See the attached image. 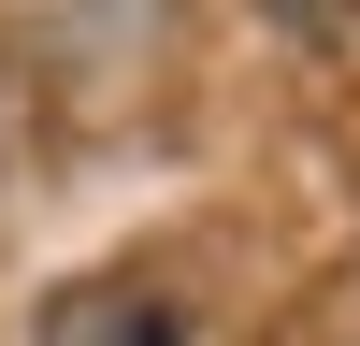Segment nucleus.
<instances>
[{"mask_svg": "<svg viewBox=\"0 0 360 346\" xmlns=\"http://www.w3.org/2000/svg\"><path fill=\"white\" fill-rule=\"evenodd\" d=\"M58 346H188V332H173V303H144V274H115L58 303Z\"/></svg>", "mask_w": 360, "mask_h": 346, "instance_id": "obj_1", "label": "nucleus"}]
</instances>
